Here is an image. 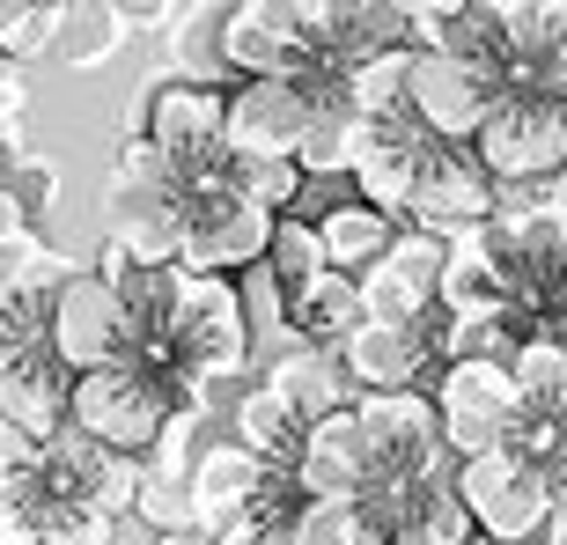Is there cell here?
<instances>
[{
    "label": "cell",
    "instance_id": "cell-1",
    "mask_svg": "<svg viewBox=\"0 0 567 545\" xmlns=\"http://www.w3.org/2000/svg\"><path fill=\"white\" fill-rule=\"evenodd\" d=\"M177 405H199L192 391H177V377L141 369V361H111L66 383V428L111 457H147V442Z\"/></svg>",
    "mask_w": 567,
    "mask_h": 545
},
{
    "label": "cell",
    "instance_id": "cell-2",
    "mask_svg": "<svg viewBox=\"0 0 567 545\" xmlns=\"http://www.w3.org/2000/svg\"><path fill=\"white\" fill-rule=\"evenodd\" d=\"M221 96L229 89H199V82H147L133 104V141H147L169 163L177 192H221L229 147H221Z\"/></svg>",
    "mask_w": 567,
    "mask_h": 545
},
{
    "label": "cell",
    "instance_id": "cell-3",
    "mask_svg": "<svg viewBox=\"0 0 567 545\" xmlns=\"http://www.w3.org/2000/svg\"><path fill=\"white\" fill-rule=\"evenodd\" d=\"M244 369H251V339H244L236 288L177 266V295H169V377H177V391L207 405V383H229Z\"/></svg>",
    "mask_w": 567,
    "mask_h": 545
},
{
    "label": "cell",
    "instance_id": "cell-4",
    "mask_svg": "<svg viewBox=\"0 0 567 545\" xmlns=\"http://www.w3.org/2000/svg\"><path fill=\"white\" fill-rule=\"evenodd\" d=\"M427 405H435L442 450L457 464L508 450L516 420H524V399H516V383H508L502 361H442L435 377H427Z\"/></svg>",
    "mask_w": 567,
    "mask_h": 545
},
{
    "label": "cell",
    "instance_id": "cell-5",
    "mask_svg": "<svg viewBox=\"0 0 567 545\" xmlns=\"http://www.w3.org/2000/svg\"><path fill=\"white\" fill-rule=\"evenodd\" d=\"M472 155H480V169L502 192L567 177V119L538 96V89H524V96H494L486 126L472 133Z\"/></svg>",
    "mask_w": 567,
    "mask_h": 545
},
{
    "label": "cell",
    "instance_id": "cell-6",
    "mask_svg": "<svg viewBox=\"0 0 567 545\" xmlns=\"http://www.w3.org/2000/svg\"><path fill=\"white\" fill-rule=\"evenodd\" d=\"M450 494L464 502V516H472V531H480L486 545H530L553 516L546 480H538L524 457H508V450L464 457L457 472H450Z\"/></svg>",
    "mask_w": 567,
    "mask_h": 545
},
{
    "label": "cell",
    "instance_id": "cell-7",
    "mask_svg": "<svg viewBox=\"0 0 567 545\" xmlns=\"http://www.w3.org/2000/svg\"><path fill=\"white\" fill-rule=\"evenodd\" d=\"M44 354L60 361L66 377H89V369H111V361H126V310H118V295L111 280L96 272H74L52 288V310H44Z\"/></svg>",
    "mask_w": 567,
    "mask_h": 545
},
{
    "label": "cell",
    "instance_id": "cell-8",
    "mask_svg": "<svg viewBox=\"0 0 567 545\" xmlns=\"http://www.w3.org/2000/svg\"><path fill=\"white\" fill-rule=\"evenodd\" d=\"M221 66H229V82H310L317 60L302 30H295V0H236L221 8Z\"/></svg>",
    "mask_w": 567,
    "mask_h": 545
},
{
    "label": "cell",
    "instance_id": "cell-9",
    "mask_svg": "<svg viewBox=\"0 0 567 545\" xmlns=\"http://www.w3.org/2000/svg\"><path fill=\"white\" fill-rule=\"evenodd\" d=\"M502 207V185L480 169L472 147H427L421 185H413V207H405V229L435 236V244H457V236H480Z\"/></svg>",
    "mask_w": 567,
    "mask_h": 545
},
{
    "label": "cell",
    "instance_id": "cell-10",
    "mask_svg": "<svg viewBox=\"0 0 567 545\" xmlns=\"http://www.w3.org/2000/svg\"><path fill=\"white\" fill-rule=\"evenodd\" d=\"M494 111V89L472 74V66L442 60V52H413V74H405V126L421 133L427 147H472V133L486 126Z\"/></svg>",
    "mask_w": 567,
    "mask_h": 545
},
{
    "label": "cell",
    "instance_id": "cell-11",
    "mask_svg": "<svg viewBox=\"0 0 567 545\" xmlns=\"http://www.w3.org/2000/svg\"><path fill=\"white\" fill-rule=\"evenodd\" d=\"M274 244V222L229 192H192L185 199V244H177V266L207 272V280H236L244 266H258Z\"/></svg>",
    "mask_w": 567,
    "mask_h": 545
},
{
    "label": "cell",
    "instance_id": "cell-12",
    "mask_svg": "<svg viewBox=\"0 0 567 545\" xmlns=\"http://www.w3.org/2000/svg\"><path fill=\"white\" fill-rule=\"evenodd\" d=\"M274 472L244 450V442H199V457L185 472V508H192V531L199 538H221V531L251 524L258 502L274 494Z\"/></svg>",
    "mask_w": 567,
    "mask_h": 545
},
{
    "label": "cell",
    "instance_id": "cell-13",
    "mask_svg": "<svg viewBox=\"0 0 567 545\" xmlns=\"http://www.w3.org/2000/svg\"><path fill=\"white\" fill-rule=\"evenodd\" d=\"M508 295H516V251L502 244V229H494V222H486L480 236L442 244L435 310L450 317V325H494V317H508Z\"/></svg>",
    "mask_w": 567,
    "mask_h": 545
},
{
    "label": "cell",
    "instance_id": "cell-14",
    "mask_svg": "<svg viewBox=\"0 0 567 545\" xmlns=\"http://www.w3.org/2000/svg\"><path fill=\"white\" fill-rule=\"evenodd\" d=\"M339 369L354 383V399H383V391H427L435 377V347H427L421 325H383V317H361L354 332L339 339Z\"/></svg>",
    "mask_w": 567,
    "mask_h": 545
},
{
    "label": "cell",
    "instance_id": "cell-15",
    "mask_svg": "<svg viewBox=\"0 0 567 545\" xmlns=\"http://www.w3.org/2000/svg\"><path fill=\"white\" fill-rule=\"evenodd\" d=\"M288 486H295V502H369V442H361L354 405L302 428Z\"/></svg>",
    "mask_w": 567,
    "mask_h": 545
},
{
    "label": "cell",
    "instance_id": "cell-16",
    "mask_svg": "<svg viewBox=\"0 0 567 545\" xmlns=\"http://www.w3.org/2000/svg\"><path fill=\"white\" fill-rule=\"evenodd\" d=\"M111 244L133 266H177V244H185L177 177H111Z\"/></svg>",
    "mask_w": 567,
    "mask_h": 545
},
{
    "label": "cell",
    "instance_id": "cell-17",
    "mask_svg": "<svg viewBox=\"0 0 567 545\" xmlns=\"http://www.w3.org/2000/svg\"><path fill=\"white\" fill-rule=\"evenodd\" d=\"M310 126V89L302 82H236L221 96V147L229 155H288Z\"/></svg>",
    "mask_w": 567,
    "mask_h": 545
},
{
    "label": "cell",
    "instance_id": "cell-18",
    "mask_svg": "<svg viewBox=\"0 0 567 545\" xmlns=\"http://www.w3.org/2000/svg\"><path fill=\"white\" fill-rule=\"evenodd\" d=\"M435 288H442V244L421 229H399L391 251L361 272V310L383 325H421V317H435Z\"/></svg>",
    "mask_w": 567,
    "mask_h": 545
},
{
    "label": "cell",
    "instance_id": "cell-19",
    "mask_svg": "<svg viewBox=\"0 0 567 545\" xmlns=\"http://www.w3.org/2000/svg\"><path fill=\"white\" fill-rule=\"evenodd\" d=\"M421 163H427V141L413 126H361L354 141V199L361 207H377L383 222H399L405 229V207H413V185H421Z\"/></svg>",
    "mask_w": 567,
    "mask_h": 545
},
{
    "label": "cell",
    "instance_id": "cell-20",
    "mask_svg": "<svg viewBox=\"0 0 567 545\" xmlns=\"http://www.w3.org/2000/svg\"><path fill=\"white\" fill-rule=\"evenodd\" d=\"M66 383H74V377H66L44 347H38V354H22L16 369H0V420L44 450L52 435H66Z\"/></svg>",
    "mask_w": 567,
    "mask_h": 545
},
{
    "label": "cell",
    "instance_id": "cell-21",
    "mask_svg": "<svg viewBox=\"0 0 567 545\" xmlns=\"http://www.w3.org/2000/svg\"><path fill=\"white\" fill-rule=\"evenodd\" d=\"M258 383H266V391H274V399L288 405L295 420H302V428H310V420H324V413H347V405H354V383H347V369H339L332 354H317V347H288V354H280Z\"/></svg>",
    "mask_w": 567,
    "mask_h": 545
},
{
    "label": "cell",
    "instance_id": "cell-22",
    "mask_svg": "<svg viewBox=\"0 0 567 545\" xmlns=\"http://www.w3.org/2000/svg\"><path fill=\"white\" fill-rule=\"evenodd\" d=\"M361 280H347V272H317L310 288L288 295V332L295 347H317V354H339V339L361 325Z\"/></svg>",
    "mask_w": 567,
    "mask_h": 545
},
{
    "label": "cell",
    "instance_id": "cell-23",
    "mask_svg": "<svg viewBox=\"0 0 567 545\" xmlns=\"http://www.w3.org/2000/svg\"><path fill=\"white\" fill-rule=\"evenodd\" d=\"M310 229H317V251H324V272H347V280H361V272L391 251L399 222H383V214L361 207V199H332V207L317 214Z\"/></svg>",
    "mask_w": 567,
    "mask_h": 545
},
{
    "label": "cell",
    "instance_id": "cell-24",
    "mask_svg": "<svg viewBox=\"0 0 567 545\" xmlns=\"http://www.w3.org/2000/svg\"><path fill=\"white\" fill-rule=\"evenodd\" d=\"M236 442H244V450H251L274 480H288V472H295V450H302V420H295L288 405L266 391V383H251V391L236 399Z\"/></svg>",
    "mask_w": 567,
    "mask_h": 545
},
{
    "label": "cell",
    "instance_id": "cell-25",
    "mask_svg": "<svg viewBox=\"0 0 567 545\" xmlns=\"http://www.w3.org/2000/svg\"><path fill=\"white\" fill-rule=\"evenodd\" d=\"M405 74H413V52H377L339 74V104L354 111L361 126H399L405 119Z\"/></svg>",
    "mask_w": 567,
    "mask_h": 545
},
{
    "label": "cell",
    "instance_id": "cell-26",
    "mask_svg": "<svg viewBox=\"0 0 567 545\" xmlns=\"http://www.w3.org/2000/svg\"><path fill=\"white\" fill-rule=\"evenodd\" d=\"M480 531H472V516H464V502L450 494V480L421 486V494H405L399 508H391V538L383 545H472Z\"/></svg>",
    "mask_w": 567,
    "mask_h": 545
},
{
    "label": "cell",
    "instance_id": "cell-27",
    "mask_svg": "<svg viewBox=\"0 0 567 545\" xmlns=\"http://www.w3.org/2000/svg\"><path fill=\"white\" fill-rule=\"evenodd\" d=\"M118 52H126V16H118V0H82V8H66L52 60H66L74 74H96V66H111Z\"/></svg>",
    "mask_w": 567,
    "mask_h": 545
},
{
    "label": "cell",
    "instance_id": "cell-28",
    "mask_svg": "<svg viewBox=\"0 0 567 545\" xmlns=\"http://www.w3.org/2000/svg\"><path fill=\"white\" fill-rule=\"evenodd\" d=\"M221 192L229 199H244V207H258L266 222H288L295 199H302V169L288 163V155H229V169H221Z\"/></svg>",
    "mask_w": 567,
    "mask_h": 545
},
{
    "label": "cell",
    "instance_id": "cell-29",
    "mask_svg": "<svg viewBox=\"0 0 567 545\" xmlns=\"http://www.w3.org/2000/svg\"><path fill=\"white\" fill-rule=\"evenodd\" d=\"M354 141H361V119L347 104H310V126H302V141H295L302 185H317V177H347V169H354Z\"/></svg>",
    "mask_w": 567,
    "mask_h": 545
},
{
    "label": "cell",
    "instance_id": "cell-30",
    "mask_svg": "<svg viewBox=\"0 0 567 545\" xmlns=\"http://www.w3.org/2000/svg\"><path fill=\"white\" fill-rule=\"evenodd\" d=\"M391 524H383L369 502H302L288 516V545H383Z\"/></svg>",
    "mask_w": 567,
    "mask_h": 545
},
{
    "label": "cell",
    "instance_id": "cell-31",
    "mask_svg": "<svg viewBox=\"0 0 567 545\" xmlns=\"http://www.w3.org/2000/svg\"><path fill=\"white\" fill-rule=\"evenodd\" d=\"M229 288H236V310H244V339H251V354H266V347H295V332H288V288L266 272V258L244 266Z\"/></svg>",
    "mask_w": 567,
    "mask_h": 545
},
{
    "label": "cell",
    "instance_id": "cell-32",
    "mask_svg": "<svg viewBox=\"0 0 567 545\" xmlns=\"http://www.w3.org/2000/svg\"><path fill=\"white\" fill-rule=\"evenodd\" d=\"M508 383H516V399L524 413H567V347L553 339H524L516 354H508Z\"/></svg>",
    "mask_w": 567,
    "mask_h": 545
},
{
    "label": "cell",
    "instance_id": "cell-33",
    "mask_svg": "<svg viewBox=\"0 0 567 545\" xmlns=\"http://www.w3.org/2000/svg\"><path fill=\"white\" fill-rule=\"evenodd\" d=\"M177 38H169V52H177V82H199V89H236L229 66H221V44H214V30H221V8H177V22H169Z\"/></svg>",
    "mask_w": 567,
    "mask_h": 545
},
{
    "label": "cell",
    "instance_id": "cell-34",
    "mask_svg": "<svg viewBox=\"0 0 567 545\" xmlns=\"http://www.w3.org/2000/svg\"><path fill=\"white\" fill-rule=\"evenodd\" d=\"M60 22L66 8L60 0H0V60L8 66H30V60H52V44H60Z\"/></svg>",
    "mask_w": 567,
    "mask_h": 545
},
{
    "label": "cell",
    "instance_id": "cell-35",
    "mask_svg": "<svg viewBox=\"0 0 567 545\" xmlns=\"http://www.w3.org/2000/svg\"><path fill=\"white\" fill-rule=\"evenodd\" d=\"M192 457H199V405H177V413L155 428V442H147L141 472H147L155 486H185Z\"/></svg>",
    "mask_w": 567,
    "mask_h": 545
},
{
    "label": "cell",
    "instance_id": "cell-36",
    "mask_svg": "<svg viewBox=\"0 0 567 545\" xmlns=\"http://www.w3.org/2000/svg\"><path fill=\"white\" fill-rule=\"evenodd\" d=\"M44 310H52V295L0 288V369H16L22 354H38V347H44Z\"/></svg>",
    "mask_w": 567,
    "mask_h": 545
},
{
    "label": "cell",
    "instance_id": "cell-37",
    "mask_svg": "<svg viewBox=\"0 0 567 545\" xmlns=\"http://www.w3.org/2000/svg\"><path fill=\"white\" fill-rule=\"evenodd\" d=\"M266 272H274L288 295H295V288H310L317 272H324V251H317V229H310V222H295V214H288V222H274V244H266Z\"/></svg>",
    "mask_w": 567,
    "mask_h": 545
},
{
    "label": "cell",
    "instance_id": "cell-38",
    "mask_svg": "<svg viewBox=\"0 0 567 545\" xmlns=\"http://www.w3.org/2000/svg\"><path fill=\"white\" fill-rule=\"evenodd\" d=\"M38 531H44L38 472H8V480H0V545H38Z\"/></svg>",
    "mask_w": 567,
    "mask_h": 545
},
{
    "label": "cell",
    "instance_id": "cell-39",
    "mask_svg": "<svg viewBox=\"0 0 567 545\" xmlns=\"http://www.w3.org/2000/svg\"><path fill=\"white\" fill-rule=\"evenodd\" d=\"M38 545H118V524H111L104 508H82V502H44Z\"/></svg>",
    "mask_w": 567,
    "mask_h": 545
},
{
    "label": "cell",
    "instance_id": "cell-40",
    "mask_svg": "<svg viewBox=\"0 0 567 545\" xmlns=\"http://www.w3.org/2000/svg\"><path fill=\"white\" fill-rule=\"evenodd\" d=\"M38 442L30 435H16V428H8V420H0V480H8V472H38Z\"/></svg>",
    "mask_w": 567,
    "mask_h": 545
},
{
    "label": "cell",
    "instance_id": "cell-41",
    "mask_svg": "<svg viewBox=\"0 0 567 545\" xmlns=\"http://www.w3.org/2000/svg\"><path fill=\"white\" fill-rule=\"evenodd\" d=\"M22 104H30V82H22V66H8V60H0V126H16V119H22Z\"/></svg>",
    "mask_w": 567,
    "mask_h": 545
},
{
    "label": "cell",
    "instance_id": "cell-42",
    "mask_svg": "<svg viewBox=\"0 0 567 545\" xmlns=\"http://www.w3.org/2000/svg\"><path fill=\"white\" fill-rule=\"evenodd\" d=\"M214 545H288V524H236V531H221Z\"/></svg>",
    "mask_w": 567,
    "mask_h": 545
},
{
    "label": "cell",
    "instance_id": "cell-43",
    "mask_svg": "<svg viewBox=\"0 0 567 545\" xmlns=\"http://www.w3.org/2000/svg\"><path fill=\"white\" fill-rule=\"evenodd\" d=\"M538 96H546V104L567 119V60H553V66H546V82H538Z\"/></svg>",
    "mask_w": 567,
    "mask_h": 545
},
{
    "label": "cell",
    "instance_id": "cell-44",
    "mask_svg": "<svg viewBox=\"0 0 567 545\" xmlns=\"http://www.w3.org/2000/svg\"><path fill=\"white\" fill-rule=\"evenodd\" d=\"M560 442H567V413H560Z\"/></svg>",
    "mask_w": 567,
    "mask_h": 545
}]
</instances>
